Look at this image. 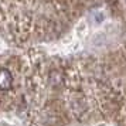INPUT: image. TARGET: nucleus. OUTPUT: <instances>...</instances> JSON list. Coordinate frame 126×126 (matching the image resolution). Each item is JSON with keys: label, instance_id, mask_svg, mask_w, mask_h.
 <instances>
[{"label": "nucleus", "instance_id": "1", "mask_svg": "<svg viewBox=\"0 0 126 126\" xmlns=\"http://www.w3.org/2000/svg\"><path fill=\"white\" fill-rule=\"evenodd\" d=\"M13 82H14V78H13L12 71L6 67L0 68V91H10L13 88Z\"/></svg>", "mask_w": 126, "mask_h": 126}]
</instances>
